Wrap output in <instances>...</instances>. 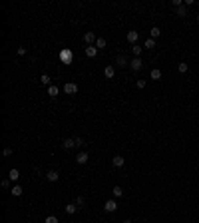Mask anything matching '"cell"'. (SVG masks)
<instances>
[{"label":"cell","mask_w":199,"mask_h":223,"mask_svg":"<svg viewBox=\"0 0 199 223\" xmlns=\"http://www.w3.org/2000/svg\"><path fill=\"white\" fill-rule=\"evenodd\" d=\"M171 4H173V6H175V8H177V6H181V4H183V2H181V0H173Z\"/></svg>","instance_id":"cell-34"},{"label":"cell","mask_w":199,"mask_h":223,"mask_svg":"<svg viewBox=\"0 0 199 223\" xmlns=\"http://www.w3.org/2000/svg\"><path fill=\"white\" fill-rule=\"evenodd\" d=\"M106 44H108L106 38H98V40H96V48H98V50H100V48H106Z\"/></svg>","instance_id":"cell-23"},{"label":"cell","mask_w":199,"mask_h":223,"mask_svg":"<svg viewBox=\"0 0 199 223\" xmlns=\"http://www.w3.org/2000/svg\"><path fill=\"white\" fill-rule=\"evenodd\" d=\"M143 46H145V48H153V46H155V40H153V38H147Z\"/></svg>","instance_id":"cell-28"},{"label":"cell","mask_w":199,"mask_h":223,"mask_svg":"<svg viewBox=\"0 0 199 223\" xmlns=\"http://www.w3.org/2000/svg\"><path fill=\"white\" fill-rule=\"evenodd\" d=\"M129 68H132L133 72H139L143 68V62H142V58H133L132 62H129Z\"/></svg>","instance_id":"cell-2"},{"label":"cell","mask_w":199,"mask_h":223,"mask_svg":"<svg viewBox=\"0 0 199 223\" xmlns=\"http://www.w3.org/2000/svg\"><path fill=\"white\" fill-rule=\"evenodd\" d=\"M197 22H199V14H197Z\"/></svg>","instance_id":"cell-36"},{"label":"cell","mask_w":199,"mask_h":223,"mask_svg":"<svg viewBox=\"0 0 199 223\" xmlns=\"http://www.w3.org/2000/svg\"><path fill=\"white\" fill-rule=\"evenodd\" d=\"M64 209H66V213H70V215H72V213H76V211H78V209H80V207H78L76 203H68V205H66V207H64Z\"/></svg>","instance_id":"cell-16"},{"label":"cell","mask_w":199,"mask_h":223,"mask_svg":"<svg viewBox=\"0 0 199 223\" xmlns=\"http://www.w3.org/2000/svg\"><path fill=\"white\" fill-rule=\"evenodd\" d=\"M112 193H114V197H123V187L122 185H116L114 189H112Z\"/></svg>","instance_id":"cell-17"},{"label":"cell","mask_w":199,"mask_h":223,"mask_svg":"<svg viewBox=\"0 0 199 223\" xmlns=\"http://www.w3.org/2000/svg\"><path fill=\"white\" fill-rule=\"evenodd\" d=\"M123 223H133V221H132V219H126V221H123Z\"/></svg>","instance_id":"cell-35"},{"label":"cell","mask_w":199,"mask_h":223,"mask_svg":"<svg viewBox=\"0 0 199 223\" xmlns=\"http://www.w3.org/2000/svg\"><path fill=\"white\" fill-rule=\"evenodd\" d=\"M12 152H14L12 147H4V156H6V157H8V156H12Z\"/></svg>","instance_id":"cell-32"},{"label":"cell","mask_w":199,"mask_h":223,"mask_svg":"<svg viewBox=\"0 0 199 223\" xmlns=\"http://www.w3.org/2000/svg\"><path fill=\"white\" fill-rule=\"evenodd\" d=\"M177 70H179L181 74H185V72L189 70V66H187V64H185V62H179V64H177Z\"/></svg>","instance_id":"cell-24"},{"label":"cell","mask_w":199,"mask_h":223,"mask_svg":"<svg viewBox=\"0 0 199 223\" xmlns=\"http://www.w3.org/2000/svg\"><path fill=\"white\" fill-rule=\"evenodd\" d=\"M104 76L108 78V80H112V78L116 76V68H114V66H106V68H104Z\"/></svg>","instance_id":"cell-9"},{"label":"cell","mask_w":199,"mask_h":223,"mask_svg":"<svg viewBox=\"0 0 199 223\" xmlns=\"http://www.w3.org/2000/svg\"><path fill=\"white\" fill-rule=\"evenodd\" d=\"M60 58H62V62H64V64H70V62H72V52H70V50H62V52H60Z\"/></svg>","instance_id":"cell-8"},{"label":"cell","mask_w":199,"mask_h":223,"mask_svg":"<svg viewBox=\"0 0 199 223\" xmlns=\"http://www.w3.org/2000/svg\"><path fill=\"white\" fill-rule=\"evenodd\" d=\"M74 203H76V205H78V207H82V205H84V203H86V199H84V195H78V197H76V201H74Z\"/></svg>","instance_id":"cell-27"},{"label":"cell","mask_w":199,"mask_h":223,"mask_svg":"<svg viewBox=\"0 0 199 223\" xmlns=\"http://www.w3.org/2000/svg\"><path fill=\"white\" fill-rule=\"evenodd\" d=\"M112 163H114L116 167H123L126 159H123V156H114V157H112Z\"/></svg>","instance_id":"cell-10"},{"label":"cell","mask_w":199,"mask_h":223,"mask_svg":"<svg viewBox=\"0 0 199 223\" xmlns=\"http://www.w3.org/2000/svg\"><path fill=\"white\" fill-rule=\"evenodd\" d=\"M88 159H90V156H88V152H80L76 156V163H80V166H84V163H88Z\"/></svg>","instance_id":"cell-4"},{"label":"cell","mask_w":199,"mask_h":223,"mask_svg":"<svg viewBox=\"0 0 199 223\" xmlns=\"http://www.w3.org/2000/svg\"><path fill=\"white\" fill-rule=\"evenodd\" d=\"M116 64H119V66H129V62H128V58H126V54L116 58Z\"/></svg>","instance_id":"cell-18"},{"label":"cell","mask_w":199,"mask_h":223,"mask_svg":"<svg viewBox=\"0 0 199 223\" xmlns=\"http://www.w3.org/2000/svg\"><path fill=\"white\" fill-rule=\"evenodd\" d=\"M142 50H143V48L139 46V44H135V46H132V52H133V56H135V58H142Z\"/></svg>","instance_id":"cell-19"},{"label":"cell","mask_w":199,"mask_h":223,"mask_svg":"<svg viewBox=\"0 0 199 223\" xmlns=\"http://www.w3.org/2000/svg\"><path fill=\"white\" fill-rule=\"evenodd\" d=\"M145 84H147L145 80H138V82H135V86H138V90H143V88H145Z\"/></svg>","instance_id":"cell-29"},{"label":"cell","mask_w":199,"mask_h":223,"mask_svg":"<svg viewBox=\"0 0 199 223\" xmlns=\"http://www.w3.org/2000/svg\"><path fill=\"white\" fill-rule=\"evenodd\" d=\"M18 54H20V56H24V54H26V48H24V46H18Z\"/></svg>","instance_id":"cell-33"},{"label":"cell","mask_w":199,"mask_h":223,"mask_svg":"<svg viewBox=\"0 0 199 223\" xmlns=\"http://www.w3.org/2000/svg\"><path fill=\"white\" fill-rule=\"evenodd\" d=\"M40 82H42L46 88H50V86H52V84H50V76H48V74H42V76H40Z\"/></svg>","instance_id":"cell-22"},{"label":"cell","mask_w":199,"mask_h":223,"mask_svg":"<svg viewBox=\"0 0 199 223\" xmlns=\"http://www.w3.org/2000/svg\"><path fill=\"white\" fill-rule=\"evenodd\" d=\"M62 147H64V149H72V147H76V139H74V138H66L64 142H62Z\"/></svg>","instance_id":"cell-7"},{"label":"cell","mask_w":199,"mask_h":223,"mask_svg":"<svg viewBox=\"0 0 199 223\" xmlns=\"http://www.w3.org/2000/svg\"><path fill=\"white\" fill-rule=\"evenodd\" d=\"M2 187H4V189H10V179H2Z\"/></svg>","instance_id":"cell-31"},{"label":"cell","mask_w":199,"mask_h":223,"mask_svg":"<svg viewBox=\"0 0 199 223\" xmlns=\"http://www.w3.org/2000/svg\"><path fill=\"white\" fill-rule=\"evenodd\" d=\"M44 223H60V221H58L56 215H48V217L44 219Z\"/></svg>","instance_id":"cell-26"},{"label":"cell","mask_w":199,"mask_h":223,"mask_svg":"<svg viewBox=\"0 0 199 223\" xmlns=\"http://www.w3.org/2000/svg\"><path fill=\"white\" fill-rule=\"evenodd\" d=\"M60 94V88H58V86H50V88H48V96H50V98H56V96Z\"/></svg>","instance_id":"cell-14"},{"label":"cell","mask_w":199,"mask_h":223,"mask_svg":"<svg viewBox=\"0 0 199 223\" xmlns=\"http://www.w3.org/2000/svg\"><path fill=\"white\" fill-rule=\"evenodd\" d=\"M138 38H139V32H135V30H129V32H128V42H129V44H133V46H135Z\"/></svg>","instance_id":"cell-6"},{"label":"cell","mask_w":199,"mask_h":223,"mask_svg":"<svg viewBox=\"0 0 199 223\" xmlns=\"http://www.w3.org/2000/svg\"><path fill=\"white\" fill-rule=\"evenodd\" d=\"M159 34H161V30L157 28V26H153V28H152V38H153V40L159 38Z\"/></svg>","instance_id":"cell-25"},{"label":"cell","mask_w":199,"mask_h":223,"mask_svg":"<svg viewBox=\"0 0 199 223\" xmlns=\"http://www.w3.org/2000/svg\"><path fill=\"white\" fill-rule=\"evenodd\" d=\"M86 56H88V58H96V56H98V48H96V46H88V48H86Z\"/></svg>","instance_id":"cell-12"},{"label":"cell","mask_w":199,"mask_h":223,"mask_svg":"<svg viewBox=\"0 0 199 223\" xmlns=\"http://www.w3.org/2000/svg\"><path fill=\"white\" fill-rule=\"evenodd\" d=\"M149 76H152V80H161V70H157V68H153V70H152V74H149Z\"/></svg>","instance_id":"cell-21"},{"label":"cell","mask_w":199,"mask_h":223,"mask_svg":"<svg viewBox=\"0 0 199 223\" xmlns=\"http://www.w3.org/2000/svg\"><path fill=\"white\" fill-rule=\"evenodd\" d=\"M64 92H66V94H76V92H78V84H74V82H68V84L64 86Z\"/></svg>","instance_id":"cell-5"},{"label":"cell","mask_w":199,"mask_h":223,"mask_svg":"<svg viewBox=\"0 0 199 223\" xmlns=\"http://www.w3.org/2000/svg\"><path fill=\"white\" fill-rule=\"evenodd\" d=\"M18 177H20V171L16 169V167H12V169L8 171V179H10V181H16Z\"/></svg>","instance_id":"cell-13"},{"label":"cell","mask_w":199,"mask_h":223,"mask_svg":"<svg viewBox=\"0 0 199 223\" xmlns=\"http://www.w3.org/2000/svg\"><path fill=\"white\" fill-rule=\"evenodd\" d=\"M84 40L90 44V46H94V42H96L98 38H96V34H94V32H86V34H84Z\"/></svg>","instance_id":"cell-11"},{"label":"cell","mask_w":199,"mask_h":223,"mask_svg":"<svg viewBox=\"0 0 199 223\" xmlns=\"http://www.w3.org/2000/svg\"><path fill=\"white\" fill-rule=\"evenodd\" d=\"M175 14H177V16H179V18H183V16H185V14H187V6H185V4H181V6H177V8H175Z\"/></svg>","instance_id":"cell-15"},{"label":"cell","mask_w":199,"mask_h":223,"mask_svg":"<svg viewBox=\"0 0 199 223\" xmlns=\"http://www.w3.org/2000/svg\"><path fill=\"white\" fill-rule=\"evenodd\" d=\"M46 179L52 181V183H56V181L60 179V173H58L56 169H50V171H46Z\"/></svg>","instance_id":"cell-3"},{"label":"cell","mask_w":199,"mask_h":223,"mask_svg":"<svg viewBox=\"0 0 199 223\" xmlns=\"http://www.w3.org/2000/svg\"><path fill=\"white\" fill-rule=\"evenodd\" d=\"M10 191H12V195H14V197H20V195L24 193V189H22V187H20V185H14V187H12V189H10Z\"/></svg>","instance_id":"cell-20"},{"label":"cell","mask_w":199,"mask_h":223,"mask_svg":"<svg viewBox=\"0 0 199 223\" xmlns=\"http://www.w3.org/2000/svg\"><path fill=\"white\" fill-rule=\"evenodd\" d=\"M104 209L108 211V213H114V211H118V201L116 199H108L104 205Z\"/></svg>","instance_id":"cell-1"},{"label":"cell","mask_w":199,"mask_h":223,"mask_svg":"<svg viewBox=\"0 0 199 223\" xmlns=\"http://www.w3.org/2000/svg\"><path fill=\"white\" fill-rule=\"evenodd\" d=\"M74 139H76V147H82V146H86L84 138H74Z\"/></svg>","instance_id":"cell-30"}]
</instances>
